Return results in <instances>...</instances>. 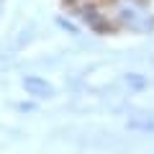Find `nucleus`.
<instances>
[{"label":"nucleus","instance_id":"f257e3e1","mask_svg":"<svg viewBox=\"0 0 154 154\" xmlns=\"http://www.w3.org/2000/svg\"><path fill=\"white\" fill-rule=\"evenodd\" d=\"M116 18L123 28L146 33L154 28V8L149 0H116Z\"/></svg>","mask_w":154,"mask_h":154},{"label":"nucleus","instance_id":"7ed1b4c3","mask_svg":"<svg viewBox=\"0 0 154 154\" xmlns=\"http://www.w3.org/2000/svg\"><path fill=\"white\" fill-rule=\"evenodd\" d=\"M0 11H3V0H0Z\"/></svg>","mask_w":154,"mask_h":154},{"label":"nucleus","instance_id":"f03ea898","mask_svg":"<svg viewBox=\"0 0 154 154\" xmlns=\"http://www.w3.org/2000/svg\"><path fill=\"white\" fill-rule=\"evenodd\" d=\"M23 88L31 95H36V98H49V95H54V88L46 80H41V77H26L23 80Z\"/></svg>","mask_w":154,"mask_h":154}]
</instances>
